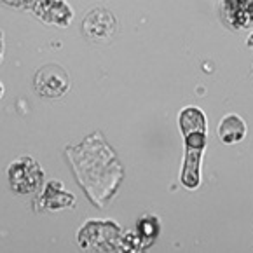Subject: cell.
I'll return each instance as SVG.
<instances>
[{"label":"cell","mask_w":253,"mask_h":253,"mask_svg":"<svg viewBox=\"0 0 253 253\" xmlns=\"http://www.w3.org/2000/svg\"><path fill=\"white\" fill-rule=\"evenodd\" d=\"M7 176L11 190L19 196L35 194L44 183V171L30 156H23L12 161L7 169Z\"/></svg>","instance_id":"cell-1"},{"label":"cell","mask_w":253,"mask_h":253,"mask_svg":"<svg viewBox=\"0 0 253 253\" xmlns=\"http://www.w3.org/2000/svg\"><path fill=\"white\" fill-rule=\"evenodd\" d=\"M35 91L41 94L42 98H49V100H58L61 98L70 87V79L65 68L61 65L49 63L44 65L37 70L34 79Z\"/></svg>","instance_id":"cell-2"},{"label":"cell","mask_w":253,"mask_h":253,"mask_svg":"<svg viewBox=\"0 0 253 253\" xmlns=\"http://www.w3.org/2000/svg\"><path fill=\"white\" fill-rule=\"evenodd\" d=\"M82 34L91 42H107L117 34V19L110 11L96 7L82 21Z\"/></svg>","instance_id":"cell-3"},{"label":"cell","mask_w":253,"mask_h":253,"mask_svg":"<svg viewBox=\"0 0 253 253\" xmlns=\"http://www.w3.org/2000/svg\"><path fill=\"white\" fill-rule=\"evenodd\" d=\"M222 18L232 30L253 28V0H223Z\"/></svg>","instance_id":"cell-4"},{"label":"cell","mask_w":253,"mask_h":253,"mask_svg":"<svg viewBox=\"0 0 253 253\" xmlns=\"http://www.w3.org/2000/svg\"><path fill=\"white\" fill-rule=\"evenodd\" d=\"M245 134H246V124L236 114H229V116H225L220 121L218 136L223 143H229V145L231 143H238L245 138Z\"/></svg>","instance_id":"cell-5"},{"label":"cell","mask_w":253,"mask_h":253,"mask_svg":"<svg viewBox=\"0 0 253 253\" xmlns=\"http://www.w3.org/2000/svg\"><path fill=\"white\" fill-rule=\"evenodd\" d=\"M4 60V34L0 32V63Z\"/></svg>","instance_id":"cell-6"},{"label":"cell","mask_w":253,"mask_h":253,"mask_svg":"<svg viewBox=\"0 0 253 253\" xmlns=\"http://www.w3.org/2000/svg\"><path fill=\"white\" fill-rule=\"evenodd\" d=\"M2 94H4V86L0 84V98H2Z\"/></svg>","instance_id":"cell-7"},{"label":"cell","mask_w":253,"mask_h":253,"mask_svg":"<svg viewBox=\"0 0 253 253\" xmlns=\"http://www.w3.org/2000/svg\"><path fill=\"white\" fill-rule=\"evenodd\" d=\"M250 45H253V35L250 37Z\"/></svg>","instance_id":"cell-8"}]
</instances>
